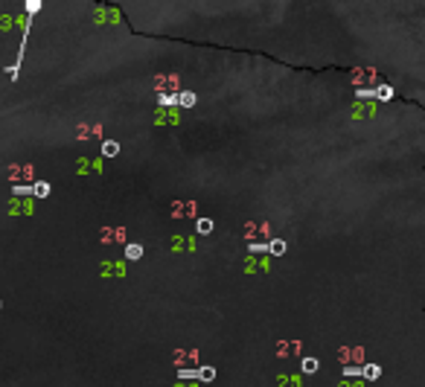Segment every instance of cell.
I'll return each instance as SVG.
<instances>
[{
	"instance_id": "6da1fadb",
	"label": "cell",
	"mask_w": 425,
	"mask_h": 387,
	"mask_svg": "<svg viewBox=\"0 0 425 387\" xmlns=\"http://www.w3.org/2000/svg\"><path fill=\"white\" fill-rule=\"evenodd\" d=\"M172 216H195V201H184V204H175Z\"/></svg>"
},
{
	"instance_id": "7a4b0ae2",
	"label": "cell",
	"mask_w": 425,
	"mask_h": 387,
	"mask_svg": "<svg viewBox=\"0 0 425 387\" xmlns=\"http://www.w3.org/2000/svg\"><path fill=\"white\" fill-rule=\"evenodd\" d=\"M361 376L367 378V381H376V378L381 376V367H379V364H364V367H361Z\"/></svg>"
},
{
	"instance_id": "3957f363",
	"label": "cell",
	"mask_w": 425,
	"mask_h": 387,
	"mask_svg": "<svg viewBox=\"0 0 425 387\" xmlns=\"http://www.w3.org/2000/svg\"><path fill=\"white\" fill-rule=\"evenodd\" d=\"M140 256H143V245H137V242H128L126 245V259H140Z\"/></svg>"
},
{
	"instance_id": "277c9868",
	"label": "cell",
	"mask_w": 425,
	"mask_h": 387,
	"mask_svg": "<svg viewBox=\"0 0 425 387\" xmlns=\"http://www.w3.org/2000/svg\"><path fill=\"white\" fill-rule=\"evenodd\" d=\"M195 230H198L201 236H207V233H213V218H195Z\"/></svg>"
},
{
	"instance_id": "5b68a950",
	"label": "cell",
	"mask_w": 425,
	"mask_h": 387,
	"mask_svg": "<svg viewBox=\"0 0 425 387\" xmlns=\"http://www.w3.org/2000/svg\"><path fill=\"white\" fill-rule=\"evenodd\" d=\"M178 105L192 108V105H195V93H192V90H181V93H178Z\"/></svg>"
},
{
	"instance_id": "8992f818",
	"label": "cell",
	"mask_w": 425,
	"mask_h": 387,
	"mask_svg": "<svg viewBox=\"0 0 425 387\" xmlns=\"http://www.w3.org/2000/svg\"><path fill=\"white\" fill-rule=\"evenodd\" d=\"M268 253H271V256H282V253H286V242H282V239H271V242H268Z\"/></svg>"
},
{
	"instance_id": "52a82bcc",
	"label": "cell",
	"mask_w": 425,
	"mask_h": 387,
	"mask_svg": "<svg viewBox=\"0 0 425 387\" xmlns=\"http://www.w3.org/2000/svg\"><path fill=\"white\" fill-rule=\"evenodd\" d=\"M44 195H50V184L47 180H38L35 187H32V198H44Z\"/></svg>"
},
{
	"instance_id": "ba28073f",
	"label": "cell",
	"mask_w": 425,
	"mask_h": 387,
	"mask_svg": "<svg viewBox=\"0 0 425 387\" xmlns=\"http://www.w3.org/2000/svg\"><path fill=\"white\" fill-rule=\"evenodd\" d=\"M291 352H300V343H277V355H291Z\"/></svg>"
},
{
	"instance_id": "9c48e42d",
	"label": "cell",
	"mask_w": 425,
	"mask_h": 387,
	"mask_svg": "<svg viewBox=\"0 0 425 387\" xmlns=\"http://www.w3.org/2000/svg\"><path fill=\"white\" fill-rule=\"evenodd\" d=\"M390 96H393V88H388V85H376V99L388 102Z\"/></svg>"
},
{
	"instance_id": "30bf717a",
	"label": "cell",
	"mask_w": 425,
	"mask_h": 387,
	"mask_svg": "<svg viewBox=\"0 0 425 387\" xmlns=\"http://www.w3.org/2000/svg\"><path fill=\"white\" fill-rule=\"evenodd\" d=\"M102 154H105V157H114V154H119V146L114 143V140H105V143H102Z\"/></svg>"
},
{
	"instance_id": "8fae6325",
	"label": "cell",
	"mask_w": 425,
	"mask_h": 387,
	"mask_svg": "<svg viewBox=\"0 0 425 387\" xmlns=\"http://www.w3.org/2000/svg\"><path fill=\"white\" fill-rule=\"evenodd\" d=\"M157 102H160L163 108H172V105H178V93H169V96H166V93H160V96H157Z\"/></svg>"
},
{
	"instance_id": "7c38bea8",
	"label": "cell",
	"mask_w": 425,
	"mask_h": 387,
	"mask_svg": "<svg viewBox=\"0 0 425 387\" xmlns=\"http://www.w3.org/2000/svg\"><path fill=\"white\" fill-rule=\"evenodd\" d=\"M198 378H201V381H213V378H216V370H213V367H201L198 370Z\"/></svg>"
},
{
	"instance_id": "4fadbf2b",
	"label": "cell",
	"mask_w": 425,
	"mask_h": 387,
	"mask_svg": "<svg viewBox=\"0 0 425 387\" xmlns=\"http://www.w3.org/2000/svg\"><path fill=\"white\" fill-rule=\"evenodd\" d=\"M12 192H15V195H27V198H32V187H29V184H27V187H24V184H18Z\"/></svg>"
},
{
	"instance_id": "5bb4252c",
	"label": "cell",
	"mask_w": 425,
	"mask_h": 387,
	"mask_svg": "<svg viewBox=\"0 0 425 387\" xmlns=\"http://www.w3.org/2000/svg\"><path fill=\"white\" fill-rule=\"evenodd\" d=\"M317 370V358H303V373H315Z\"/></svg>"
},
{
	"instance_id": "9a60e30c",
	"label": "cell",
	"mask_w": 425,
	"mask_h": 387,
	"mask_svg": "<svg viewBox=\"0 0 425 387\" xmlns=\"http://www.w3.org/2000/svg\"><path fill=\"white\" fill-rule=\"evenodd\" d=\"M358 99H376V88H361L358 90Z\"/></svg>"
},
{
	"instance_id": "2e32d148",
	"label": "cell",
	"mask_w": 425,
	"mask_h": 387,
	"mask_svg": "<svg viewBox=\"0 0 425 387\" xmlns=\"http://www.w3.org/2000/svg\"><path fill=\"white\" fill-rule=\"evenodd\" d=\"M280 387H300V378L286 376V378H280Z\"/></svg>"
},
{
	"instance_id": "e0dca14e",
	"label": "cell",
	"mask_w": 425,
	"mask_h": 387,
	"mask_svg": "<svg viewBox=\"0 0 425 387\" xmlns=\"http://www.w3.org/2000/svg\"><path fill=\"white\" fill-rule=\"evenodd\" d=\"M344 376H347V378H355V376H361V367H350V364H347V367H344Z\"/></svg>"
},
{
	"instance_id": "ac0fdd59",
	"label": "cell",
	"mask_w": 425,
	"mask_h": 387,
	"mask_svg": "<svg viewBox=\"0 0 425 387\" xmlns=\"http://www.w3.org/2000/svg\"><path fill=\"white\" fill-rule=\"evenodd\" d=\"M27 9H29V15H35V12L41 9V0H29V3H27Z\"/></svg>"
}]
</instances>
